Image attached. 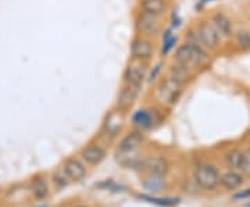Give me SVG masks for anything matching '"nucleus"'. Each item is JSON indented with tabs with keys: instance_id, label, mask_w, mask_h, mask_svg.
<instances>
[{
	"instance_id": "aec40b11",
	"label": "nucleus",
	"mask_w": 250,
	"mask_h": 207,
	"mask_svg": "<svg viewBox=\"0 0 250 207\" xmlns=\"http://www.w3.org/2000/svg\"><path fill=\"white\" fill-rule=\"evenodd\" d=\"M142 186L146 192L153 193V195H159L166 189V177L146 174V177L142 181Z\"/></svg>"
},
{
	"instance_id": "a878e982",
	"label": "nucleus",
	"mask_w": 250,
	"mask_h": 207,
	"mask_svg": "<svg viewBox=\"0 0 250 207\" xmlns=\"http://www.w3.org/2000/svg\"><path fill=\"white\" fill-rule=\"evenodd\" d=\"M239 171H242L243 175L250 177V147L249 149H246V150H243V156H242V163Z\"/></svg>"
},
{
	"instance_id": "f03ea898",
	"label": "nucleus",
	"mask_w": 250,
	"mask_h": 207,
	"mask_svg": "<svg viewBox=\"0 0 250 207\" xmlns=\"http://www.w3.org/2000/svg\"><path fill=\"white\" fill-rule=\"evenodd\" d=\"M184 93V85L174 81L168 75L161 78L154 90V100L161 107H174Z\"/></svg>"
},
{
	"instance_id": "423d86ee",
	"label": "nucleus",
	"mask_w": 250,
	"mask_h": 207,
	"mask_svg": "<svg viewBox=\"0 0 250 207\" xmlns=\"http://www.w3.org/2000/svg\"><path fill=\"white\" fill-rule=\"evenodd\" d=\"M195 31H196V35L199 38L200 45L203 46L207 52L218 49V46H220L223 39L217 34V31L211 25L210 21H200L197 24V27L195 28Z\"/></svg>"
},
{
	"instance_id": "393cba45",
	"label": "nucleus",
	"mask_w": 250,
	"mask_h": 207,
	"mask_svg": "<svg viewBox=\"0 0 250 207\" xmlns=\"http://www.w3.org/2000/svg\"><path fill=\"white\" fill-rule=\"evenodd\" d=\"M235 42L242 52H250V32L248 29H239L235 32Z\"/></svg>"
},
{
	"instance_id": "f257e3e1",
	"label": "nucleus",
	"mask_w": 250,
	"mask_h": 207,
	"mask_svg": "<svg viewBox=\"0 0 250 207\" xmlns=\"http://www.w3.org/2000/svg\"><path fill=\"white\" fill-rule=\"evenodd\" d=\"M208 62V53L203 46L193 43H182L174 53V63L187 65L190 70H196Z\"/></svg>"
},
{
	"instance_id": "0eeeda50",
	"label": "nucleus",
	"mask_w": 250,
	"mask_h": 207,
	"mask_svg": "<svg viewBox=\"0 0 250 207\" xmlns=\"http://www.w3.org/2000/svg\"><path fill=\"white\" fill-rule=\"evenodd\" d=\"M157 123H159V113L157 110H153V108H139L131 117V125L134 126V129L141 131L143 134L154 128Z\"/></svg>"
},
{
	"instance_id": "412c9836",
	"label": "nucleus",
	"mask_w": 250,
	"mask_h": 207,
	"mask_svg": "<svg viewBox=\"0 0 250 207\" xmlns=\"http://www.w3.org/2000/svg\"><path fill=\"white\" fill-rule=\"evenodd\" d=\"M136 198L159 207H174L179 203L178 198H160V196L152 195V193H141V195H136Z\"/></svg>"
},
{
	"instance_id": "7c9ffc66",
	"label": "nucleus",
	"mask_w": 250,
	"mask_h": 207,
	"mask_svg": "<svg viewBox=\"0 0 250 207\" xmlns=\"http://www.w3.org/2000/svg\"><path fill=\"white\" fill-rule=\"evenodd\" d=\"M245 207H250V203H248V205H246V206Z\"/></svg>"
},
{
	"instance_id": "6e6552de",
	"label": "nucleus",
	"mask_w": 250,
	"mask_h": 207,
	"mask_svg": "<svg viewBox=\"0 0 250 207\" xmlns=\"http://www.w3.org/2000/svg\"><path fill=\"white\" fill-rule=\"evenodd\" d=\"M131 59L134 60H141V62H150L154 54V46L152 43V39L143 38V36H136L131 42Z\"/></svg>"
},
{
	"instance_id": "7ed1b4c3",
	"label": "nucleus",
	"mask_w": 250,
	"mask_h": 207,
	"mask_svg": "<svg viewBox=\"0 0 250 207\" xmlns=\"http://www.w3.org/2000/svg\"><path fill=\"white\" fill-rule=\"evenodd\" d=\"M147 72H149V65L146 62L131 59L129 63L125 67L124 74H123L124 83L132 86L135 89L142 90L146 78H147Z\"/></svg>"
},
{
	"instance_id": "6ab92c4d",
	"label": "nucleus",
	"mask_w": 250,
	"mask_h": 207,
	"mask_svg": "<svg viewBox=\"0 0 250 207\" xmlns=\"http://www.w3.org/2000/svg\"><path fill=\"white\" fill-rule=\"evenodd\" d=\"M168 77L174 81L179 82L185 86V83L192 80L193 77V70H190L187 65H182L178 63H172L168 67Z\"/></svg>"
},
{
	"instance_id": "f8f14e48",
	"label": "nucleus",
	"mask_w": 250,
	"mask_h": 207,
	"mask_svg": "<svg viewBox=\"0 0 250 207\" xmlns=\"http://www.w3.org/2000/svg\"><path fill=\"white\" fill-rule=\"evenodd\" d=\"M62 170L65 172L68 180L71 182H80L86 177V166L81 160L80 157H68L62 163Z\"/></svg>"
},
{
	"instance_id": "c756f323",
	"label": "nucleus",
	"mask_w": 250,
	"mask_h": 207,
	"mask_svg": "<svg viewBox=\"0 0 250 207\" xmlns=\"http://www.w3.org/2000/svg\"><path fill=\"white\" fill-rule=\"evenodd\" d=\"M77 207H89V206H86V205H80V206H77Z\"/></svg>"
},
{
	"instance_id": "5701e85b",
	"label": "nucleus",
	"mask_w": 250,
	"mask_h": 207,
	"mask_svg": "<svg viewBox=\"0 0 250 207\" xmlns=\"http://www.w3.org/2000/svg\"><path fill=\"white\" fill-rule=\"evenodd\" d=\"M177 45V36L174 35L172 29H167L164 34H163V42H161V50L160 54L164 57L170 53L171 50L175 47Z\"/></svg>"
},
{
	"instance_id": "f3484780",
	"label": "nucleus",
	"mask_w": 250,
	"mask_h": 207,
	"mask_svg": "<svg viewBox=\"0 0 250 207\" xmlns=\"http://www.w3.org/2000/svg\"><path fill=\"white\" fill-rule=\"evenodd\" d=\"M168 10V0H141V11L163 17Z\"/></svg>"
},
{
	"instance_id": "9d476101",
	"label": "nucleus",
	"mask_w": 250,
	"mask_h": 207,
	"mask_svg": "<svg viewBox=\"0 0 250 207\" xmlns=\"http://www.w3.org/2000/svg\"><path fill=\"white\" fill-rule=\"evenodd\" d=\"M142 170L146 174L167 177L168 170H170V164L163 154H150L143 159Z\"/></svg>"
},
{
	"instance_id": "dca6fc26",
	"label": "nucleus",
	"mask_w": 250,
	"mask_h": 207,
	"mask_svg": "<svg viewBox=\"0 0 250 207\" xmlns=\"http://www.w3.org/2000/svg\"><path fill=\"white\" fill-rule=\"evenodd\" d=\"M211 22V25L214 27L217 34L220 35L221 39H228L233 35V25L232 21L227 17L224 13H215L208 20Z\"/></svg>"
},
{
	"instance_id": "ddd939ff",
	"label": "nucleus",
	"mask_w": 250,
	"mask_h": 207,
	"mask_svg": "<svg viewBox=\"0 0 250 207\" xmlns=\"http://www.w3.org/2000/svg\"><path fill=\"white\" fill-rule=\"evenodd\" d=\"M145 142V134L141 131L134 129L132 132L126 134V135L120 141L118 147H117V154H125V153H132L139 150V147L142 146Z\"/></svg>"
},
{
	"instance_id": "4468645a",
	"label": "nucleus",
	"mask_w": 250,
	"mask_h": 207,
	"mask_svg": "<svg viewBox=\"0 0 250 207\" xmlns=\"http://www.w3.org/2000/svg\"><path fill=\"white\" fill-rule=\"evenodd\" d=\"M141 90L135 89L129 85H123V88L120 89L118 95H117L116 100V107L117 110L120 111H128L129 108H132V106L135 104V102L138 100V96H139Z\"/></svg>"
},
{
	"instance_id": "cd10ccee",
	"label": "nucleus",
	"mask_w": 250,
	"mask_h": 207,
	"mask_svg": "<svg viewBox=\"0 0 250 207\" xmlns=\"http://www.w3.org/2000/svg\"><path fill=\"white\" fill-rule=\"evenodd\" d=\"M250 198V188L249 189L243 190V192H241V193H236L235 196H233V200H243V199H248Z\"/></svg>"
},
{
	"instance_id": "2eb2a0df",
	"label": "nucleus",
	"mask_w": 250,
	"mask_h": 207,
	"mask_svg": "<svg viewBox=\"0 0 250 207\" xmlns=\"http://www.w3.org/2000/svg\"><path fill=\"white\" fill-rule=\"evenodd\" d=\"M29 193L35 202H45L50 195L49 184L43 175H35L29 184Z\"/></svg>"
},
{
	"instance_id": "c85d7f7f",
	"label": "nucleus",
	"mask_w": 250,
	"mask_h": 207,
	"mask_svg": "<svg viewBox=\"0 0 250 207\" xmlns=\"http://www.w3.org/2000/svg\"><path fill=\"white\" fill-rule=\"evenodd\" d=\"M34 207H49V205L43 203V205H38V206H34Z\"/></svg>"
},
{
	"instance_id": "a211bd4d",
	"label": "nucleus",
	"mask_w": 250,
	"mask_h": 207,
	"mask_svg": "<svg viewBox=\"0 0 250 207\" xmlns=\"http://www.w3.org/2000/svg\"><path fill=\"white\" fill-rule=\"evenodd\" d=\"M243 184H245V178H243V174H241L239 171L229 170L228 172H225L224 175H220V185L225 190L239 189Z\"/></svg>"
},
{
	"instance_id": "b1692460",
	"label": "nucleus",
	"mask_w": 250,
	"mask_h": 207,
	"mask_svg": "<svg viewBox=\"0 0 250 207\" xmlns=\"http://www.w3.org/2000/svg\"><path fill=\"white\" fill-rule=\"evenodd\" d=\"M52 184L56 190H62L71 184V181L68 180V177L65 175V172L62 171V168H59L52 174Z\"/></svg>"
},
{
	"instance_id": "9b49d317",
	"label": "nucleus",
	"mask_w": 250,
	"mask_h": 207,
	"mask_svg": "<svg viewBox=\"0 0 250 207\" xmlns=\"http://www.w3.org/2000/svg\"><path fill=\"white\" fill-rule=\"evenodd\" d=\"M124 114L123 111L120 110H114V111H110L104 121H103V125H102V134L106 136V138H116L120 135V132L123 131V126H124Z\"/></svg>"
},
{
	"instance_id": "20e7f679",
	"label": "nucleus",
	"mask_w": 250,
	"mask_h": 207,
	"mask_svg": "<svg viewBox=\"0 0 250 207\" xmlns=\"http://www.w3.org/2000/svg\"><path fill=\"white\" fill-rule=\"evenodd\" d=\"M193 180L200 189L214 190L220 185V172L213 164L202 163L195 168Z\"/></svg>"
},
{
	"instance_id": "bb28decb",
	"label": "nucleus",
	"mask_w": 250,
	"mask_h": 207,
	"mask_svg": "<svg viewBox=\"0 0 250 207\" xmlns=\"http://www.w3.org/2000/svg\"><path fill=\"white\" fill-rule=\"evenodd\" d=\"M161 67H163V63H157L154 67H153V70L150 72H147V78H146V81L149 82V83H152L154 82L157 78H159V75H160L161 72Z\"/></svg>"
},
{
	"instance_id": "39448f33",
	"label": "nucleus",
	"mask_w": 250,
	"mask_h": 207,
	"mask_svg": "<svg viewBox=\"0 0 250 207\" xmlns=\"http://www.w3.org/2000/svg\"><path fill=\"white\" fill-rule=\"evenodd\" d=\"M135 25H136V31H138L139 36L147 38V39L156 38L163 29L161 17L142 13V11L138 14V17L135 20Z\"/></svg>"
},
{
	"instance_id": "1a4fd4ad",
	"label": "nucleus",
	"mask_w": 250,
	"mask_h": 207,
	"mask_svg": "<svg viewBox=\"0 0 250 207\" xmlns=\"http://www.w3.org/2000/svg\"><path fill=\"white\" fill-rule=\"evenodd\" d=\"M107 156V150L100 144H89L85 146L80 153V159L83 162L86 167H98L104 162Z\"/></svg>"
},
{
	"instance_id": "4be33fe9",
	"label": "nucleus",
	"mask_w": 250,
	"mask_h": 207,
	"mask_svg": "<svg viewBox=\"0 0 250 207\" xmlns=\"http://www.w3.org/2000/svg\"><path fill=\"white\" fill-rule=\"evenodd\" d=\"M242 156H243V150L241 149H231L229 152L225 153V164L229 170H233V171H239L241 168V163H242Z\"/></svg>"
}]
</instances>
